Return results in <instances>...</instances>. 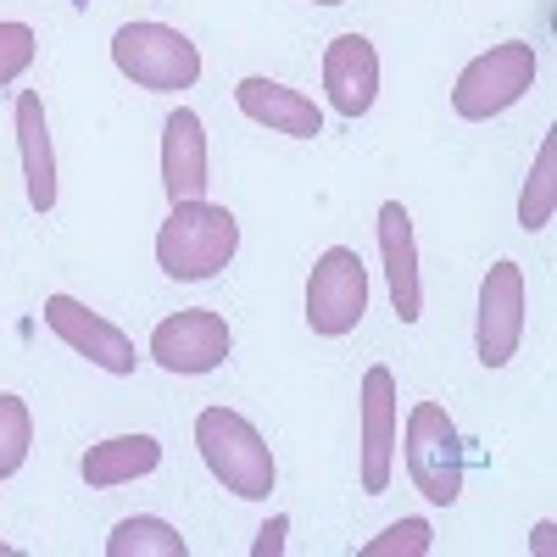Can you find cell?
<instances>
[{
    "label": "cell",
    "instance_id": "cell-14",
    "mask_svg": "<svg viewBox=\"0 0 557 557\" xmlns=\"http://www.w3.org/2000/svg\"><path fill=\"white\" fill-rule=\"evenodd\" d=\"M235 107H240L251 123H262V128H273V134H290V139H312V134H323V112H318V101L301 96V89H290V84L262 78V73H251V78L235 84Z\"/></svg>",
    "mask_w": 557,
    "mask_h": 557
},
{
    "label": "cell",
    "instance_id": "cell-5",
    "mask_svg": "<svg viewBox=\"0 0 557 557\" xmlns=\"http://www.w3.org/2000/svg\"><path fill=\"white\" fill-rule=\"evenodd\" d=\"M535 45L524 39H507V45H491L485 57H474L469 67L457 73V89H451V112L469 117V123H485L507 107L524 101V89H535Z\"/></svg>",
    "mask_w": 557,
    "mask_h": 557
},
{
    "label": "cell",
    "instance_id": "cell-7",
    "mask_svg": "<svg viewBox=\"0 0 557 557\" xmlns=\"http://www.w3.org/2000/svg\"><path fill=\"white\" fill-rule=\"evenodd\" d=\"M228 346H235V335L212 307H184L151 330V357L168 374H212V368H223Z\"/></svg>",
    "mask_w": 557,
    "mask_h": 557
},
{
    "label": "cell",
    "instance_id": "cell-24",
    "mask_svg": "<svg viewBox=\"0 0 557 557\" xmlns=\"http://www.w3.org/2000/svg\"><path fill=\"white\" fill-rule=\"evenodd\" d=\"M312 7H341V0H312Z\"/></svg>",
    "mask_w": 557,
    "mask_h": 557
},
{
    "label": "cell",
    "instance_id": "cell-13",
    "mask_svg": "<svg viewBox=\"0 0 557 557\" xmlns=\"http://www.w3.org/2000/svg\"><path fill=\"white\" fill-rule=\"evenodd\" d=\"M380 257L391 278V307L401 323L424 318V285H418V240H412V212L401 201L380 207Z\"/></svg>",
    "mask_w": 557,
    "mask_h": 557
},
{
    "label": "cell",
    "instance_id": "cell-21",
    "mask_svg": "<svg viewBox=\"0 0 557 557\" xmlns=\"http://www.w3.org/2000/svg\"><path fill=\"white\" fill-rule=\"evenodd\" d=\"M34 67V28L28 23H0V89L17 84Z\"/></svg>",
    "mask_w": 557,
    "mask_h": 557
},
{
    "label": "cell",
    "instance_id": "cell-23",
    "mask_svg": "<svg viewBox=\"0 0 557 557\" xmlns=\"http://www.w3.org/2000/svg\"><path fill=\"white\" fill-rule=\"evenodd\" d=\"M552 535H557L552 524H535V541H530V546H535V552H552Z\"/></svg>",
    "mask_w": 557,
    "mask_h": 557
},
{
    "label": "cell",
    "instance_id": "cell-3",
    "mask_svg": "<svg viewBox=\"0 0 557 557\" xmlns=\"http://www.w3.org/2000/svg\"><path fill=\"white\" fill-rule=\"evenodd\" d=\"M112 67L151 96H173V89H190L201 78V51L190 34L168 23H123L112 34Z\"/></svg>",
    "mask_w": 557,
    "mask_h": 557
},
{
    "label": "cell",
    "instance_id": "cell-22",
    "mask_svg": "<svg viewBox=\"0 0 557 557\" xmlns=\"http://www.w3.org/2000/svg\"><path fill=\"white\" fill-rule=\"evenodd\" d=\"M285 535H290V519H285V513H273V519L257 530V541H251V557H278V552H285Z\"/></svg>",
    "mask_w": 557,
    "mask_h": 557
},
{
    "label": "cell",
    "instance_id": "cell-1",
    "mask_svg": "<svg viewBox=\"0 0 557 557\" xmlns=\"http://www.w3.org/2000/svg\"><path fill=\"white\" fill-rule=\"evenodd\" d=\"M240 251V218L218 201H178L168 223L157 228V268L178 285H201V278L223 273Z\"/></svg>",
    "mask_w": 557,
    "mask_h": 557
},
{
    "label": "cell",
    "instance_id": "cell-19",
    "mask_svg": "<svg viewBox=\"0 0 557 557\" xmlns=\"http://www.w3.org/2000/svg\"><path fill=\"white\" fill-rule=\"evenodd\" d=\"M28 446H34V412L23 396L0 391V485H7L23 462H28Z\"/></svg>",
    "mask_w": 557,
    "mask_h": 557
},
{
    "label": "cell",
    "instance_id": "cell-2",
    "mask_svg": "<svg viewBox=\"0 0 557 557\" xmlns=\"http://www.w3.org/2000/svg\"><path fill=\"white\" fill-rule=\"evenodd\" d=\"M196 446L207 474L240 502H268L273 491V451L257 435V424L235 407H201L196 412Z\"/></svg>",
    "mask_w": 557,
    "mask_h": 557
},
{
    "label": "cell",
    "instance_id": "cell-20",
    "mask_svg": "<svg viewBox=\"0 0 557 557\" xmlns=\"http://www.w3.org/2000/svg\"><path fill=\"white\" fill-rule=\"evenodd\" d=\"M435 546V530L424 519H396L385 535H374L362 546V557H424Z\"/></svg>",
    "mask_w": 557,
    "mask_h": 557
},
{
    "label": "cell",
    "instance_id": "cell-18",
    "mask_svg": "<svg viewBox=\"0 0 557 557\" xmlns=\"http://www.w3.org/2000/svg\"><path fill=\"white\" fill-rule=\"evenodd\" d=\"M552 207H557V128H546L541 151H535V168L524 178V196H519V228H546L552 223Z\"/></svg>",
    "mask_w": 557,
    "mask_h": 557
},
{
    "label": "cell",
    "instance_id": "cell-12",
    "mask_svg": "<svg viewBox=\"0 0 557 557\" xmlns=\"http://www.w3.org/2000/svg\"><path fill=\"white\" fill-rule=\"evenodd\" d=\"M207 123L178 107L168 123H162V190L168 201H201L207 196Z\"/></svg>",
    "mask_w": 557,
    "mask_h": 557
},
{
    "label": "cell",
    "instance_id": "cell-6",
    "mask_svg": "<svg viewBox=\"0 0 557 557\" xmlns=\"http://www.w3.org/2000/svg\"><path fill=\"white\" fill-rule=\"evenodd\" d=\"M368 312V268L351 246H330L307 278V330L323 341L351 335Z\"/></svg>",
    "mask_w": 557,
    "mask_h": 557
},
{
    "label": "cell",
    "instance_id": "cell-16",
    "mask_svg": "<svg viewBox=\"0 0 557 557\" xmlns=\"http://www.w3.org/2000/svg\"><path fill=\"white\" fill-rule=\"evenodd\" d=\"M84 485L89 491H112V485H128V480H146L162 469V441L157 435H112L101 446L84 451Z\"/></svg>",
    "mask_w": 557,
    "mask_h": 557
},
{
    "label": "cell",
    "instance_id": "cell-15",
    "mask_svg": "<svg viewBox=\"0 0 557 557\" xmlns=\"http://www.w3.org/2000/svg\"><path fill=\"white\" fill-rule=\"evenodd\" d=\"M17 157H23V184L28 207L51 212L57 207V151H51V123H45V101L34 89L17 96Z\"/></svg>",
    "mask_w": 557,
    "mask_h": 557
},
{
    "label": "cell",
    "instance_id": "cell-10",
    "mask_svg": "<svg viewBox=\"0 0 557 557\" xmlns=\"http://www.w3.org/2000/svg\"><path fill=\"white\" fill-rule=\"evenodd\" d=\"M45 330H51L62 346H73L78 357H89L101 374H134V368H139L134 341L117 330L112 318L89 312V307L73 301V296H45Z\"/></svg>",
    "mask_w": 557,
    "mask_h": 557
},
{
    "label": "cell",
    "instance_id": "cell-8",
    "mask_svg": "<svg viewBox=\"0 0 557 557\" xmlns=\"http://www.w3.org/2000/svg\"><path fill=\"white\" fill-rule=\"evenodd\" d=\"M524 341V268L496 262L480 285V323H474V351L485 368H507Z\"/></svg>",
    "mask_w": 557,
    "mask_h": 557
},
{
    "label": "cell",
    "instance_id": "cell-9",
    "mask_svg": "<svg viewBox=\"0 0 557 557\" xmlns=\"http://www.w3.org/2000/svg\"><path fill=\"white\" fill-rule=\"evenodd\" d=\"M362 491L368 496H385L391 474H396V435H401V407H396V380L391 368L374 362L362 374Z\"/></svg>",
    "mask_w": 557,
    "mask_h": 557
},
{
    "label": "cell",
    "instance_id": "cell-17",
    "mask_svg": "<svg viewBox=\"0 0 557 557\" xmlns=\"http://www.w3.org/2000/svg\"><path fill=\"white\" fill-rule=\"evenodd\" d=\"M107 557H190V541H184L168 519H123L112 535H107Z\"/></svg>",
    "mask_w": 557,
    "mask_h": 557
},
{
    "label": "cell",
    "instance_id": "cell-4",
    "mask_svg": "<svg viewBox=\"0 0 557 557\" xmlns=\"http://www.w3.org/2000/svg\"><path fill=\"white\" fill-rule=\"evenodd\" d=\"M401 457H407V480L412 491L451 507L462 496V435L451 424V412L441 401H418L407 412V435H401Z\"/></svg>",
    "mask_w": 557,
    "mask_h": 557
},
{
    "label": "cell",
    "instance_id": "cell-11",
    "mask_svg": "<svg viewBox=\"0 0 557 557\" xmlns=\"http://www.w3.org/2000/svg\"><path fill=\"white\" fill-rule=\"evenodd\" d=\"M323 89H330V107L341 117H368L380 96V51L368 34H335L330 51H323Z\"/></svg>",
    "mask_w": 557,
    "mask_h": 557
}]
</instances>
